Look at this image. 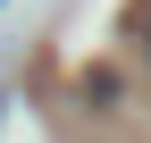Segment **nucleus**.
Here are the masks:
<instances>
[{
	"label": "nucleus",
	"mask_w": 151,
	"mask_h": 143,
	"mask_svg": "<svg viewBox=\"0 0 151 143\" xmlns=\"http://www.w3.org/2000/svg\"><path fill=\"white\" fill-rule=\"evenodd\" d=\"M134 51H143V67H151V9L134 17Z\"/></svg>",
	"instance_id": "1"
}]
</instances>
